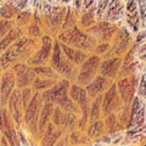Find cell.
<instances>
[{"mask_svg": "<svg viewBox=\"0 0 146 146\" xmlns=\"http://www.w3.org/2000/svg\"><path fill=\"white\" fill-rule=\"evenodd\" d=\"M68 88H70V82L67 80H63L52 85L51 88L42 95L43 101L51 105L57 104L58 108H63L67 113H73L74 115L78 111V107L68 98Z\"/></svg>", "mask_w": 146, "mask_h": 146, "instance_id": "cell-1", "label": "cell"}, {"mask_svg": "<svg viewBox=\"0 0 146 146\" xmlns=\"http://www.w3.org/2000/svg\"><path fill=\"white\" fill-rule=\"evenodd\" d=\"M100 67V57L99 56H90L86 57V60L82 63L80 71L77 76V85L83 86L88 85L95 77L96 72Z\"/></svg>", "mask_w": 146, "mask_h": 146, "instance_id": "cell-2", "label": "cell"}, {"mask_svg": "<svg viewBox=\"0 0 146 146\" xmlns=\"http://www.w3.org/2000/svg\"><path fill=\"white\" fill-rule=\"evenodd\" d=\"M42 94L36 93L29 104L26 107V112H25V122L27 123V127L31 133H35L36 131V125H38V118L42 111Z\"/></svg>", "mask_w": 146, "mask_h": 146, "instance_id": "cell-3", "label": "cell"}, {"mask_svg": "<svg viewBox=\"0 0 146 146\" xmlns=\"http://www.w3.org/2000/svg\"><path fill=\"white\" fill-rule=\"evenodd\" d=\"M15 82L16 79L12 72H6L1 76V79H0V104L1 105H5L10 99Z\"/></svg>", "mask_w": 146, "mask_h": 146, "instance_id": "cell-4", "label": "cell"}, {"mask_svg": "<svg viewBox=\"0 0 146 146\" xmlns=\"http://www.w3.org/2000/svg\"><path fill=\"white\" fill-rule=\"evenodd\" d=\"M108 86H110V79L104 78L101 76H96L88 85H86L85 93L88 95V98L89 96L98 98L104 93V91L107 90Z\"/></svg>", "mask_w": 146, "mask_h": 146, "instance_id": "cell-5", "label": "cell"}, {"mask_svg": "<svg viewBox=\"0 0 146 146\" xmlns=\"http://www.w3.org/2000/svg\"><path fill=\"white\" fill-rule=\"evenodd\" d=\"M118 94H117V86L116 84H112L111 88L106 91L105 95L104 102H102V108H104V113L106 116L111 115L113 110H116L118 107Z\"/></svg>", "mask_w": 146, "mask_h": 146, "instance_id": "cell-6", "label": "cell"}, {"mask_svg": "<svg viewBox=\"0 0 146 146\" xmlns=\"http://www.w3.org/2000/svg\"><path fill=\"white\" fill-rule=\"evenodd\" d=\"M67 42L70 45L78 46V48H84V49H90L91 48L90 45H88L86 43H90L91 45H94L93 39H91L88 34L82 33V32L79 29H77V28H73L70 32V39H68Z\"/></svg>", "mask_w": 146, "mask_h": 146, "instance_id": "cell-7", "label": "cell"}, {"mask_svg": "<svg viewBox=\"0 0 146 146\" xmlns=\"http://www.w3.org/2000/svg\"><path fill=\"white\" fill-rule=\"evenodd\" d=\"M16 71V76H17V85L20 88H23L27 84H29L32 80L34 79L35 72L32 70V68L27 67L26 65H22V63H18L15 67Z\"/></svg>", "mask_w": 146, "mask_h": 146, "instance_id": "cell-8", "label": "cell"}, {"mask_svg": "<svg viewBox=\"0 0 146 146\" xmlns=\"http://www.w3.org/2000/svg\"><path fill=\"white\" fill-rule=\"evenodd\" d=\"M121 66V60L119 58H110L107 61H104L100 67V76L104 78H115L118 73Z\"/></svg>", "mask_w": 146, "mask_h": 146, "instance_id": "cell-9", "label": "cell"}, {"mask_svg": "<svg viewBox=\"0 0 146 146\" xmlns=\"http://www.w3.org/2000/svg\"><path fill=\"white\" fill-rule=\"evenodd\" d=\"M21 107H22V104H21V93L18 90L12 91L10 99H9V110L11 112V116L12 118L15 119V122L17 124L21 123Z\"/></svg>", "mask_w": 146, "mask_h": 146, "instance_id": "cell-10", "label": "cell"}, {"mask_svg": "<svg viewBox=\"0 0 146 146\" xmlns=\"http://www.w3.org/2000/svg\"><path fill=\"white\" fill-rule=\"evenodd\" d=\"M135 88H138V85L131 83V80L129 78H124L118 83V91H119V95L127 105L130 104V100L133 98Z\"/></svg>", "mask_w": 146, "mask_h": 146, "instance_id": "cell-11", "label": "cell"}, {"mask_svg": "<svg viewBox=\"0 0 146 146\" xmlns=\"http://www.w3.org/2000/svg\"><path fill=\"white\" fill-rule=\"evenodd\" d=\"M130 44V34L125 28H122L119 31V33L117 34V39L115 43V46H113V54L119 55L122 52H124L128 49Z\"/></svg>", "mask_w": 146, "mask_h": 146, "instance_id": "cell-12", "label": "cell"}, {"mask_svg": "<svg viewBox=\"0 0 146 146\" xmlns=\"http://www.w3.org/2000/svg\"><path fill=\"white\" fill-rule=\"evenodd\" d=\"M116 31V27L112 26V23L110 22H104V23H99L91 28L90 32L93 34L96 35V38L100 40H106L110 35L113 34V32Z\"/></svg>", "mask_w": 146, "mask_h": 146, "instance_id": "cell-13", "label": "cell"}, {"mask_svg": "<svg viewBox=\"0 0 146 146\" xmlns=\"http://www.w3.org/2000/svg\"><path fill=\"white\" fill-rule=\"evenodd\" d=\"M51 113H52V105L51 104H46L42 108V112H40L39 118H38V125H36V127H38V129H39L40 133H44V130L46 129Z\"/></svg>", "mask_w": 146, "mask_h": 146, "instance_id": "cell-14", "label": "cell"}, {"mask_svg": "<svg viewBox=\"0 0 146 146\" xmlns=\"http://www.w3.org/2000/svg\"><path fill=\"white\" fill-rule=\"evenodd\" d=\"M50 48H51V44H50V38L49 36H45L43 39V46L40 49V51L38 52V55L33 58V62L35 65H43L49 58L50 56Z\"/></svg>", "mask_w": 146, "mask_h": 146, "instance_id": "cell-15", "label": "cell"}, {"mask_svg": "<svg viewBox=\"0 0 146 146\" xmlns=\"http://www.w3.org/2000/svg\"><path fill=\"white\" fill-rule=\"evenodd\" d=\"M58 136H60L58 130L55 128V125L52 123H49L48 127H46V133H45V136L43 139L42 146H54L57 143Z\"/></svg>", "mask_w": 146, "mask_h": 146, "instance_id": "cell-16", "label": "cell"}, {"mask_svg": "<svg viewBox=\"0 0 146 146\" xmlns=\"http://www.w3.org/2000/svg\"><path fill=\"white\" fill-rule=\"evenodd\" d=\"M62 49L65 50L66 52V58L68 61H72L73 63H76V65H82V62H84L86 60V55L78 51V50H74L72 48H67L65 44H61Z\"/></svg>", "mask_w": 146, "mask_h": 146, "instance_id": "cell-17", "label": "cell"}, {"mask_svg": "<svg viewBox=\"0 0 146 146\" xmlns=\"http://www.w3.org/2000/svg\"><path fill=\"white\" fill-rule=\"evenodd\" d=\"M112 5L108 6V10L106 12V18L110 21H116L118 20V17L121 16V3H117V1H113L111 3Z\"/></svg>", "mask_w": 146, "mask_h": 146, "instance_id": "cell-18", "label": "cell"}, {"mask_svg": "<svg viewBox=\"0 0 146 146\" xmlns=\"http://www.w3.org/2000/svg\"><path fill=\"white\" fill-rule=\"evenodd\" d=\"M100 107H101V96H98L96 100L93 102V106H91V110H90V123H94L96 122V119L99 118V115H100Z\"/></svg>", "mask_w": 146, "mask_h": 146, "instance_id": "cell-19", "label": "cell"}, {"mask_svg": "<svg viewBox=\"0 0 146 146\" xmlns=\"http://www.w3.org/2000/svg\"><path fill=\"white\" fill-rule=\"evenodd\" d=\"M89 135L93 136V138H96V136H100L104 131V124L101 121H96L94 123H91V125L89 128Z\"/></svg>", "mask_w": 146, "mask_h": 146, "instance_id": "cell-20", "label": "cell"}, {"mask_svg": "<svg viewBox=\"0 0 146 146\" xmlns=\"http://www.w3.org/2000/svg\"><path fill=\"white\" fill-rule=\"evenodd\" d=\"M17 33H18V29H13V31H11V33H7L4 36L1 43H0V50H4L9 45V43L13 42V40L17 38Z\"/></svg>", "mask_w": 146, "mask_h": 146, "instance_id": "cell-21", "label": "cell"}, {"mask_svg": "<svg viewBox=\"0 0 146 146\" xmlns=\"http://www.w3.org/2000/svg\"><path fill=\"white\" fill-rule=\"evenodd\" d=\"M54 85V82L51 79H49V78H39V79H36L34 82V88L35 89H48L50 88V86H52Z\"/></svg>", "mask_w": 146, "mask_h": 146, "instance_id": "cell-22", "label": "cell"}, {"mask_svg": "<svg viewBox=\"0 0 146 146\" xmlns=\"http://www.w3.org/2000/svg\"><path fill=\"white\" fill-rule=\"evenodd\" d=\"M31 89L29 88H25L23 93H21V102H22V106L25 108L27 107V105L29 104L31 101Z\"/></svg>", "mask_w": 146, "mask_h": 146, "instance_id": "cell-23", "label": "cell"}, {"mask_svg": "<svg viewBox=\"0 0 146 146\" xmlns=\"http://www.w3.org/2000/svg\"><path fill=\"white\" fill-rule=\"evenodd\" d=\"M10 28H11V23L9 21H0V38H4Z\"/></svg>", "mask_w": 146, "mask_h": 146, "instance_id": "cell-24", "label": "cell"}, {"mask_svg": "<svg viewBox=\"0 0 146 146\" xmlns=\"http://www.w3.org/2000/svg\"><path fill=\"white\" fill-rule=\"evenodd\" d=\"M11 6L12 5H4L1 7V10H0V15L4 16V17H11V16H13V15H15V11L10 10Z\"/></svg>", "mask_w": 146, "mask_h": 146, "instance_id": "cell-25", "label": "cell"}, {"mask_svg": "<svg viewBox=\"0 0 146 146\" xmlns=\"http://www.w3.org/2000/svg\"><path fill=\"white\" fill-rule=\"evenodd\" d=\"M140 18H141V26L144 27L145 23V5H144V1H140Z\"/></svg>", "mask_w": 146, "mask_h": 146, "instance_id": "cell-26", "label": "cell"}, {"mask_svg": "<svg viewBox=\"0 0 146 146\" xmlns=\"http://www.w3.org/2000/svg\"><path fill=\"white\" fill-rule=\"evenodd\" d=\"M144 76L141 77V82H140V95L141 96H144Z\"/></svg>", "mask_w": 146, "mask_h": 146, "instance_id": "cell-27", "label": "cell"}, {"mask_svg": "<svg viewBox=\"0 0 146 146\" xmlns=\"http://www.w3.org/2000/svg\"><path fill=\"white\" fill-rule=\"evenodd\" d=\"M54 146H68V141L66 140H62V141H58V143H56Z\"/></svg>", "mask_w": 146, "mask_h": 146, "instance_id": "cell-28", "label": "cell"}, {"mask_svg": "<svg viewBox=\"0 0 146 146\" xmlns=\"http://www.w3.org/2000/svg\"><path fill=\"white\" fill-rule=\"evenodd\" d=\"M94 146H100V145H94Z\"/></svg>", "mask_w": 146, "mask_h": 146, "instance_id": "cell-29", "label": "cell"}]
</instances>
